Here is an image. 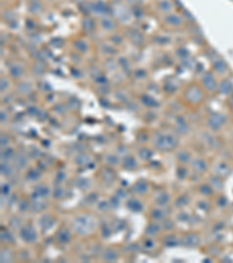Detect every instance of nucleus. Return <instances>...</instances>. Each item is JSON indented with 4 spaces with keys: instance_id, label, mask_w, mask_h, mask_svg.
<instances>
[{
    "instance_id": "f257e3e1",
    "label": "nucleus",
    "mask_w": 233,
    "mask_h": 263,
    "mask_svg": "<svg viewBox=\"0 0 233 263\" xmlns=\"http://www.w3.org/2000/svg\"><path fill=\"white\" fill-rule=\"evenodd\" d=\"M72 227L75 229V232L78 233L79 235H88V234H90V233H92L95 230L96 220L91 215H79L74 220Z\"/></svg>"
},
{
    "instance_id": "f03ea898",
    "label": "nucleus",
    "mask_w": 233,
    "mask_h": 263,
    "mask_svg": "<svg viewBox=\"0 0 233 263\" xmlns=\"http://www.w3.org/2000/svg\"><path fill=\"white\" fill-rule=\"evenodd\" d=\"M155 146L162 150V151H169L172 149H175L177 145V139L172 134H158V137L154 140Z\"/></svg>"
},
{
    "instance_id": "7ed1b4c3",
    "label": "nucleus",
    "mask_w": 233,
    "mask_h": 263,
    "mask_svg": "<svg viewBox=\"0 0 233 263\" xmlns=\"http://www.w3.org/2000/svg\"><path fill=\"white\" fill-rule=\"evenodd\" d=\"M20 234H21V239L26 242H35L37 239L35 229L32 226H25L23 228H21Z\"/></svg>"
},
{
    "instance_id": "20e7f679",
    "label": "nucleus",
    "mask_w": 233,
    "mask_h": 263,
    "mask_svg": "<svg viewBox=\"0 0 233 263\" xmlns=\"http://www.w3.org/2000/svg\"><path fill=\"white\" fill-rule=\"evenodd\" d=\"M182 243L185 247H196L201 243V237L197 234H187L182 239Z\"/></svg>"
},
{
    "instance_id": "39448f33",
    "label": "nucleus",
    "mask_w": 233,
    "mask_h": 263,
    "mask_svg": "<svg viewBox=\"0 0 233 263\" xmlns=\"http://www.w3.org/2000/svg\"><path fill=\"white\" fill-rule=\"evenodd\" d=\"M50 194V190H49L46 185H39L35 187V191L33 193V198L34 199H42V198H47Z\"/></svg>"
},
{
    "instance_id": "423d86ee",
    "label": "nucleus",
    "mask_w": 233,
    "mask_h": 263,
    "mask_svg": "<svg viewBox=\"0 0 233 263\" xmlns=\"http://www.w3.org/2000/svg\"><path fill=\"white\" fill-rule=\"evenodd\" d=\"M191 166H192L194 171H196L198 173L204 172V171H206V169H207L206 163H205V160L202 159V158H196V159H194L192 163H191Z\"/></svg>"
},
{
    "instance_id": "0eeeda50",
    "label": "nucleus",
    "mask_w": 233,
    "mask_h": 263,
    "mask_svg": "<svg viewBox=\"0 0 233 263\" xmlns=\"http://www.w3.org/2000/svg\"><path fill=\"white\" fill-rule=\"evenodd\" d=\"M54 222H55L54 218H53V216H50L49 214L42 215V216H41V219H40V226H41V228H42L43 230H47V229H49V228L53 226Z\"/></svg>"
},
{
    "instance_id": "6e6552de",
    "label": "nucleus",
    "mask_w": 233,
    "mask_h": 263,
    "mask_svg": "<svg viewBox=\"0 0 233 263\" xmlns=\"http://www.w3.org/2000/svg\"><path fill=\"white\" fill-rule=\"evenodd\" d=\"M57 240L61 243H68L71 240V233L66 228H62L61 230L57 233Z\"/></svg>"
},
{
    "instance_id": "1a4fd4ad",
    "label": "nucleus",
    "mask_w": 233,
    "mask_h": 263,
    "mask_svg": "<svg viewBox=\"0 0 233 263\" xmlns=\"http://www.w3.org/2000/svg\"><path fill=\"white\" fill-rule=\"evenodd\" d=\"M147 190H148V185H147V183H145L143 180L136 181L132 187V191L134 192V193H136V194H143L145 192H147Z\"/></svg>"
},
{
    "instance_id": "9d476101",
    "label": "nucleus",
    "mask_w": 233,
    "mask_h": 263,
    "mask_svg": "<svg viewBox=\"0 0 233 263\" xmlns=\"http://www.w3.org/2000/svg\"><path fill=\"white\" fill-rule=\"evenodd\" d=\"M13 163L18 169H22L27 165V159L22 153H18L13 157Z\"/></svg>"
},
{
    "instance_id": "9b49d317",
    "label": "nucleus",
    "mask_w": 233,
    "mask_h": 263,
    "mask_svg": "<svg viewBox=\"0 0 233 263\" xmlns=\"http://www.w3.org/2000/svg\"><path fill=\"white\" fill-rule=\"evenodd\" d=\"M127 208L133 210V212H141L142 208H143V206H142V204H141L139 200H136V199H131V200L127 201Z\"/></svg>"
},
{
    "instance_id": "f8f14e48",
    "label": "nucleus",
    "mask_w": 233,
    "mask_h": 263,
    "mask_svg": "<svg viewBox=\"0 0 233 263\" xmlns=\"http://www.w3.org/2000/svg\"><path fill=\"white\" fill-rule=\"evenodd\" d=\"M117 257H118V253H117V250L112 249V248H109L103 253V259L105 261H109V262L115 261Z\"/></svg>"
},
{
    "instance_id": "ddd939ff",
    "label": "nucleus",
    "mask_w": 233,
    "mask_h": 263,
    "mask_svg": "<svg viewBox=\"0 0 233 263\" xmlns=\"http://www.w3.org/2000/svg\"><path fill=\"white\" fill-rule=\"evenodd\" d=\"M101 178L104 179V180H106V181H109V183H111V181H113L114 180V172L112 171L111 169H107V167H104V169H101Z\"/></svg>"
},
{
    "instance_id": "4468645a",
    "label": "nucleus",
    "mask_w": 233,
    "mask_h": 263,
    "mask_svg": "<svg viewBox=\"0 0 233 263\" xmlns=\"http://www.w3.org/2000/svg\"><path fill=\"white\" fill-rule=\"evenodd\" d=\"M158 232H160V226L156 223H150V225H148V227L146 228V234L149 235V236L156 235Z\"/></svg>"
},
{
    "instance_id": "2eb2a0df",
    "label": "nucleus",
    "mask_w": 233,
    "mask_h": 263,
    "mask_svg": "<svg viewBox=\"0 0 233 263\" xmlns=\"http://www.w3.org/2000/svg\"><path fill=\"white\" fill-rule=\"evenodd\" d=\"M135 166H136V161L133 157H126V158L124 159V167H125V169H135Z\"/></svg>"
},
{
    "instance_id": "dca6fc26",
    "label": "nucleus",
    "mask_w": 233,
    "mask_h": 263,
    "mask_svg": "<svg viewBox=\"0 0 233 263\" xmlns=\"http://www.w3.org/2000/svg\"><path fill=\"white\" fill-rule=\"evenodd\" d=\"M169 200H170V198L167 193H161L158 196H156V202L160 206H166L169 202Z\"/></svg>"
},
{
    "instance_id": "f3484780",
    "label": "nucleus",
    "mask_w": 233,
    "mask_h": 263,
    "mask_svg": "<svg viewBox=\"0 0 233 263\" xmlns=\"http://www.w3.org/2000/svg\"><path fill=\"white\" fill-rule=\"evenodd\" d=\"M177 159L180 161H182V163H189L190 159H191V157H190L189 152L182 150V151H180L177 153Z\"/></svg>"
},
{
    "instance_id": "a211bd4d",
    "label": "nucleus",
    "mask_w": 233,
    "mask_h": 263,
    "mask_svg": "<svg viewBox=\"0 0 233 263\" xmlns=\"http://www.w3.org/2000/svg\"><path fill=\"white\" fill-rule=\"evenodd\" d=\"M90 161H91V158L88 154H79L76 158V163L79 165H88Z\"/></svg>"
},
{
    "instance_id": "6ab92c4d",
    "label": "nucleus",
    "mask_w": 233,
    "mask_h": 263,
    "mask_svg": "<svg viewBox=\"0 0 233 263\" xmlns=\"http://www.w3.org/2000/svg\"><path fill=\"white\" fill-rule=\"evenodd\" d=\"M189 204V198L187 195H181L178 196L175 201V206L176 207H183V206L188 205Z\"/></svg>"
},
{
    "instance_id": "aec40b11",
    "label": "nucleus",
    "mask_w": 233,
    "mask_h": 263,
    "mask_svg": "<svg viewBox=\"0 0 233 263\" xmlns=\"http://www.w3.org/2000/svg\"><path fill=\"white\" fill-rule=\"evenodd\" d=\"M164 216H166V213L163 210L155 208L154 210H152V218L155 219V220H162Z\"/></svg>"
},
{
    "instance_id": "412c9836",
    "label": "nucleus",
    "mask_w": 233,
    "mask_h": 263,
    "mask_svg": "<svg viewBox=\"0 0 233 263\" xmlns=\"http://www.w3.org/2000/svg\"><path fill=\"white\" fill-rule=\"evenodd\" d=\"M40 177H41V173L35 169H29L28 173H27V178H28V180H39Z\"/></svg>"
},
{
    "instance_id": "4be33fe9",
    "label": "nucleus",
    "mask_w": 233,
    "mask_h": 263,
    "mask_svg": "<svg viewBox=\"0 0 233 263\" xmlns=\"http://www.w3.org/2000/svg\"><path fill=\"white\" fill-rule=\"evenodd\" d=\"M46 204L44 202H42V199H35V201L33 202V205H32V208L35 210V212H40V210H42L46 207Z\"/></svg>"
},
{
    "instance_id": "5701e85b",
    "label": "nucleus",
    "mask_w": 233,
    "mask_h": 263,
    "mask_svg": "<svg viewBox=\"0 0 233 263\" xmlns=\"http://www.w3.org/2000/svg\"><path fill=\"white\" fill-rule=\"evenodd\" d=\"M1 239H2V241H5V242H8V243H13L14 241H15V237H14L13 234L7 232V230L2 232V234H1Z\"/></svg>"
},
{
    "instance_id": "b1692460",
    "label": "nucleus",
    "mask_w": 233,
    "mask_h": 263,
    "mask_svg": "<svg viewBox=\"0 0 233 263\" xmlns=\"http://www.w3.org/2000/svg\"><path fill=\"white\" fill-rule=\"evenodd\" d=\"M13 259V254L8 250H1V262H11Z\"/></svg>"
},
{
    "instance_id": "393cba45",
    "label": "nucleus",
    "mask_w": 233,
    "mask_h": 263,
    "mask_svg": "<svg viewBox=\"0 0 233 263\" xmlns=\"http://www.w3.org/2000/svg\"><path fill=\"white\" fill-rule=\"evenodd\" d=\"M89 185H90V181L86 178H78L76 180V186L78 188H86Z\"/></svg>"
},
{
    "instance_id": "a878e982",
    "label": "nucleus",
    "mask_w": 233,
    "mask_h": 263,
    "mask_svg": "<svg viewBox=\"0 0 233 263\" xmlns=\"http://www.w3.org/2000/svg\"><path fill=\"white\" fill-rule=\"evenodd\" d=\"M139 156H140L141 159H143V160H147V159H150V157H152V151L150 150H148V149H141L140 151H139Z\"/></svg>"
},
{
    "instance_id": "bb28decb",
    "label": "nucleus",
    "mask_w": 233,
    "mask_h": 263,
    "mask_svg": "<svg viewBox=\"0 0 233 263\" xmlns=\"http://www.w3.org/2000/svg\"><path fill=\"white\" fill-rule=\"evenodd\" d=\"M209 124L211 125L213 129H216V128H218V126H220V124H221V122H220V116H212L211 118H210V120H209Z\"/></svg>"
},
{
    "instance_id": "cd10ccee",
    "label": "nucleus",
    "mask_w": 233,
    "mask_h": 263,
    "mask_svg": "<svg viewBox=\"0 0 233 263\" xmlns=\"http://www.w3.org/2000/svg\"><path fill=\"white\" fill-rule=\"evenodd\" d=\"M13 172V169L7 164V163H2L1 164V173L5 174V175H11V173Z\"/></svg>"
},
{
    "instance_id": "c85d7f7f",
    "label": "nucleus",
    "mask_w": 233,
    "mask_h": 263,
    "mask_svg": "<svg viewBox=\"0 0 233 263\" xmlns=\"http://www.w3.org/2000/svg\"><path fill=\"white\" fill-rule=\"evenodd\" d=\"M106 161H107V164H110V165H117L119 163V158H118V156H115V154H109V156L106 157Z\"/></svg>"
},
{
    "instance_id": "c756f323",
    "label": "nucleus",
    "mask_w": 233,
    "mask_h": 263,
    "mask_svg": "<svg viewBox=\"0 0 233 263\" xmlns=\"http://www.w3.org/2000/svg\"><path fill=\"white\" fill-rule=\"evenodd\" d=\"M101 23H103V27H104L105 29H113V28H114V23H113L111 19H104V20L101 21Z\"/></svg>"
},
{
    "instance_id": "7c9ffc66",
    "label": "nucleus",
    "mask_w": 233,
    "mask_h": 263,
    "mask_svg": "<svg viewBox=\"0 0 233 263\" xmlns=\"http://www.w3.org/2000/svg\"><path fill=\"white\" fill-rule=\"evenodd\" d=\"M199 192L202 193L203 195H209V194H211V186H207V185H203V186H201L199 187Z\"/></svg>"
},
{
    "instance_id": "2f4dec72",
    "label": "nucleus",
    "mask_w": 233,
    "mask_h": 263,
    "mask_svg": "<svg viewBox=\"0 0 233 263\" xmlns=\"http://www.w3.org/2000/svg\"><path fill=\"white\" fill-rule=\"evenodd\" d=\"M176 243H177V242H176L175 237L168 236L164 239V245H167V247H174V245H176Z\"/></svg>"
},
{
    "instance_id": "473e14b6",
    "label": "nucleus",
    "mask_w": 233,
    "mask_h": 263,
    "mask_svg": "<svg viewBox=\"0 0 233 263\" xmlns=\"http://www.w3.org/2000/svg\"><path fill=\"white\" fill-rule=\"evenodd\" d=\"M210 185H211V187L221 188L220 187V186H221V184H220V181H219V178H217V177L211 178V180H210Z\"/></svg>"
},
{
    "instance_id": "72a5a7b5",
    "label": "nucleus",
    "mask_w": 233,
    "mask_h": 263,
    "mask_svg": "<svg viewBox=\"0 0 233 263\" xmlns=\"http://www.w3.org/2000/svg\"><path fill=\"white\" fill-rule=\"evenodd\" d=\"M63 195H64V190L61 186H58V187H56L54 190V196L55 198H62Z\"/></svg>"
},
{
    "instance_id": "f704fd0d",
    "label": "nucleus",
    "mask_w": 233,
    "mask_h": 263,
    "mask_svg": "<svg viewBox=\"0 0 233 263\" xmlns=\"http://www.w3.org/2000/svg\"><path fill=\"white\" fill-rule=\"evenodd\" d=\"M110 206V202H107V201H100L99 204H98V210H107V207Z\"/></svg>"
},
{
    "instance_id": "c9c22d12",
    "label": "nucleus",
    "mask_w": 233,
    "mask_h": 263,
    "mask_svg": "<svg viewBox=\"0 0 233 263\" xmlns=\"http://www.w3.org/2000/svg\"><path fill=\"white\" fill-rule=\"evenodd\" d=\"M177 175H178V178L180 179L185 178V175H187V169H185L184 167H180V169H177Z\"/></svg>"
},
{
    "instance_id": "e433bc0d",
    "label": "nucleus",
    "mask_w": 233,
    "mask_h": 263,
    "mask_svg": "<svg viewBox=\"0 0 233 263\" xmlns=\"http://www.w3.org/2000/svg\"><path fill=\"white\" fill-rule=\"evenodd\" d=\"M163 228L164 229H172V228H174V222L172 220H166L163 222Z\"/></svg>"
},
{
    "instance_id": "4c0bfd02",
    "label": "nucleus",
    "mask_w": 233,
    "mask_h": 263,
    "mask_svg": "<svg viewBox=\"0 0 233 263\" xmlns=\"http://www.w3.org/2000/svg\"><path fill=\"white\" fill-rule=\"evenodd\" d=\"M115 195L118 196V198H121V199H123V198H126V196H127V193L124 191L123 188H119L118 191L115 192Z\"/></svg>"
},
{
    "instance_id": "58836bf2",
    "label": "nucleus",
    "mask_w": 233,
    "mask_h": 263,
    "mask_svg": "<svg viewBox=\"0 0 233 263\" xmlns=\"http://www.w3.org/2000/svg\"><path fill=\"white\" fill-rule=\"evenodd\" d=\"M119 205V200H118V196L115 195L113 196L112 199L110 200V206H112V207H118Z\"/></svg>"
},
{
    "instance_id": "ea45409f",
    "label": "nucleus",
    "mask_w": 233,
    "mask_h": 263,
    "mask_svg": "<svg viewBox=\"0 0 233 263\" xmlns=\"http://www.w3.org/2000/svg\"><path fill=\"white\" fill-rule=\"evenodd\" d=\"M18 222H20V220H19L18 218H13L12 220H11V221H9V223H11V227L18 228V227H19V225H20V223L18 225Z\"/></svg>"
},
{
    "instance_id": "a19ab883",
    "label": "nucleus",
    "mask_w": 233,
    "mask_h": 263,
    "mask_svg": "<svg viewBox=\"0 0 233 263\" xmlns=\"http://www.w3.org/2000/svg\"><path fill=\"white\" fill-rule=\"evenodd\" d=\"M20 207H19V210H27V207H28V202H27L26 200H21L20 201Z\"/></svg>"
},
{
    "instance_id": "79ce46f5",
    "label": "nucleus",
    "mask_w": 233,
    "mask_h": 263,
    "mask_svg": "<svg viewBox=\"0 0 233 263\" xmlns=\"http://www.w3.org/2000/svg\"><path fill=\"white\" fill-rule=\"evenodd\" d=\"M56 178H57V181H64V180H66V173H64L63 171H61V172H58L57 173Z\"/></svg>"
},
{
    "instance_id": "37998d69",
    "label": "nucleus",
    "mask_w": 233,
    "mask_h": 263,
    "mask_svg": "<svg viewBox=\"0 0 233 263\" xmlns=\"http://www.w3.org/2000/svg\"><path fill=\"white\" fill-rule=\"evenodd\" d=\"M11 72H12L13 76H20V74H21V69L18 67H13L11 69Z\"/></svg>"
},
{
    "instance_id": "c03bdc74",
    "label": "nucleus",
    "mask_w": 233,
    "mask_h": 263,
    "mask_svg": "<svg viewBox=\"0 0 233 263\" xmlns=\"http://www.w3.org/2000/svg\"><path fill=\"white\" fill-rule=\"evenodd\" d=\"M168 19H170V20H169V23H174V25H178V23H181V19H178L177 17H169Z\"/></svg>"
},
{
    "instance_id": "a18cd8bd",
    "label": "nucleus",
    "mask_w": 233,
    "mask_h": 263,
    "mask_svg": "<svg viewBox=\"0 0 233 263\" xmlns=\"http://www.w3.org/2000/svg\"><path fill=\"white\" fill-rule=\"evenodd\" d=\"M1 191H2V194L7 195V194H8V191H9V186H8V185H2V188H1Z\"/></svg>"
},
{
    "instance_id": "49530a36",
    "label": "nucleus",
    "mask_w": 233,
    "mask_h": 263,
    "mask_svg": "<svg viewBox=\"0 0 233 263\" xmlns=\"http://www.w3.org/2000/svg\"><path fill=\"white\" fill-rule=\"evenodd\" d=\"M7 143H8V140H7V137H4V136H1V145L4 146V145H7Z\"/></svg>"
},
{
    "instance_id": "de8ad7c7",
    "label": "nucleus",
    "mask_w": 233,
    "mask_h": 263,
    "mask_svg": "<svg viewBox=\"0 0 233 263\" xmlns=\"http://www.w3.org/2000/svg\"><path fill=\"white\" fill-rule=\"evenodd\" d=\"M146 247H148V248H152V247H154V243H153V241H147L145 243Z\"/></svg>"
}]
</instances>
